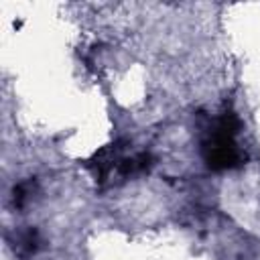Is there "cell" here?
<instances>
[{"instance_id": "cell-1", "label": "cell", "mask_w": 260, "mask_h": 260, "mask_svg": "<svg viewBox=\"0 0 260 260\" xmlns=\"http://www.w3.org/2000/svg\"><path fill=\"white\" fill-rule=\"evenodd\" d=\"M238 118L234 112H223L221 118L215 122L209 136L203 140V158L209 169L213 171H225L240 167L244 156L240 146L236 144V132H238Z\"/></svg>"}]
</instances>
